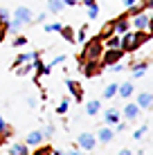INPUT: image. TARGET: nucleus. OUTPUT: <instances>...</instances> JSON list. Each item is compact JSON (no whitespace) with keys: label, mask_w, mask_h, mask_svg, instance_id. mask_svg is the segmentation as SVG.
I'll return each instance as SVG.
<instances>
[{"label":"nucleus","mask_w":153,"mask_h":155,"mask_svg":"<svg viewBox=\"0 0 153 155\" xmlns=\"http://www.w3.org/2000/svg\"><path fill=\"white\" fill-rule=\"evenodd\" d=\"M146 68H149V63H133V79H140V77H144V72H146Z\"/></svg>","instance_id":"19"},{"label":"nucleus","mask_w":153,"mask_h":155,"mask_svg":"<svg viewBox=\"0 0 153 155\" xmlns=\"http://www.w3.org/2000/svg\"><path fill=\"white\" fill-rule=\"evenodd\" d=\"M52 133H54V126H47V130L43 133V137H50V135H52Z\"/></svg>","instance_id":"37"},{"label":"nucleus","mask_w":153,"mask_h":155,"mask_svg":"<svg viewBox=\"0 0 153 155\" xmlns=\"http://www.w3.org/2000/svg\"><path fill=\"white\" fill-rule=\"evenodd\" d=\"M99 63H81V72H83V77H97V72H99Z\"/></svg>","instance_id":"10"},{"label":"nucleus","mask_w":153,"mask_h":155,"mask_svg":"<svg viewBox=\"0 0 153 155\" xmlns=\"http://www.w3.org/2000/svg\"><path fill=\"white\" fill-rule=\"evenodd\" d=\"M144 133H146V126H140L138 130L133 133V137H135V140H142V135H144Z\"/></svg>","instance_id":"33"},{"label":"nucleus","mask_w":153,"mask_h":155,"mask_svg":"<svg viewBox=\"0 0 153 155\" xmlns=\"http://www.w3.org/2000/svg\"><path fill=\"white\" fill-rule=\"evenodd\" d=\"M32 18H34V14H32V9H29V7H18V9L14 12V20L9 23V27L18 31L20 27H23V25H27Z\"/></svg>","instance_id":"3"},{"label":"nucleus","mask_w":153,"mask_h":155,"mask_svg":"<svg viewBox=\"0 0 153 155\" xmlns=\"http://www.w3.org/2000/svg\"><path fill=\"white\" fill-rule=\"evenodd\" d=\"M63 7H65V2H61V0H52V2H47V12H52V14L61 12Z\"/></svg>","instance_id":"22"},{"label":"nucleus","mask_w":153,"mask_h":155,"mask_svg":"<svg viewBox=\"0 0 153 155\" xmlns=\"http://www.w3.org/2000/svg\"><path fill=\"white\" fill-rule=\"evenodd\" d=\"M122 56H124L122 50H106L104 56H101V61H99V65L101 68H115V65H119V58Z\"/></svg>","instance_id":"4"},{"label":"nucleus","mask_w":153,"mask_h":155,"mask_svg":"<svg viewBox=\"0 0 153 155\" xmlns=\"http://www.w3.org/2000/svg\"><path fill=\"white\" fill-rule=\"evenodd\" d=\"M61 29H63L61 23H50V25H45V31H61Z\"/></svg>","instance_id":"28"},{"label":"nucleus","mask_w":153,"mask_h":155,"mask_svg":"<svg viewBox=\"0 0 153 155\" xmlns=\"http://www.w3.org/2000/svg\"><path fill=\"white\" fill-rule=\"evenodd\" d=\"M77 144H79V151H92V148L97 146V137H95L92 133H81Z\"/></svg>","instance_id":"6"},{"label":"nucleus","mask_w":153,"mask_h":155,"mask_svg":"<svg viewBox=\"0 0 153 155\" xmlns=\"http://www.w3.org/2000/svg\"><path fill=\"white\" fill-rule=\"evenodd\" d=\"M149 34L153 36V18H151V23H149Z\"/></svg>","instance_id":"39"},{"label":"nucleus","mask_w":153,"mask_h":155,"mask_svg":"<svg viewBox=\"0 0 153 155\" xmlns=\"http://www.w3.org/2000/svg\"><path fill=\"white\" fill-rule=\"evenodd\" d=\"M36 56H38L36 52H34V54H18V56H16V63H14V70H18V65H27L32 58H36Z\"/></svg>","instance_id":"14"},{"label":"nucleus","mask_w":153,"mask_h":155,"mask_svg":"<svg viewBox=\"0 0 153 155\" xmlns=\"http://www.w3.org/2000/svg\"><path fill=\"white\" fill-rule=\"evenodd\" d=\"M113 23H115V34H117V36L128 34V29H131V18H128V14H124V16H119V18H115Z\"/></svg>","instance_id":"7"},{"label":"nucleus","mask_w":153,"mask_h":155,"mask_svg":"<svg viewBox=\"0 0 153 155\" xmlns=\"http://www.w3.org/2000/svg\"><path fill=\"white\" fill-rule=\"evenodd\" d=\"M7 29H9V25L0 20V38H2V36H5V31H7Z\"/></svg>","instance_id":"35"},{"label":"nucleus","mask_w":153,"mask_h":155,"mask_svg":"<svg viewBox=\"0 0 153 155\" xmlns=\"http://www.w3.org/2000/svg\"><path fill=\"white\" fill-rule=\"evenodd\" d=\"M124 115H126V121H133V119H138V115H140V108H138V104H126V108H124Z\"/></svg>","instance_id":"11"},{"label":"nucleus","mask_w":153,"mask_h":155,"mask_svg":"<svg viewBox=\"0 0 153 155\" xmlns=\"http://www.w3.org/2000/svg\"><path fill=\"white\" fill-rule=\"evenodd\" d=\"M29 70H34V65H32V63H27V65H20V68H18V74H27Z\"/></svg>","instance_id":"34"},{"label":"nucleus","mask_w":153,"mask_h":155,"mask_svg":"<svg viewBox=\"0 0 153 155\" xmlns=\"http://www.w3.org/2000/svg\"><path fill=\"white\" fill-rule=\"evenodd\" d=\"M104 45H106V50H122V36H110V38L104 41Z\"/></svg>","instance_id":"12"},{"label":"nucleus","mask_w":153,"mask_h":155,"mask_svg":"<svg viewBox=\"0 0 153 155\" xmlns=\"http://www.w3.org/2000/svg\"><path fill=\"white\" fill-rule=\"evenodd\" d=\"M65 155H83V153H81V151H79V148H72V151H68Z\"/></svg>","instance_id":"38"},{"label":"nucleus","mask_w":153,"mask_h":155,"mask_svg":"<svg viewBox=\"0 0 153 155\" xmlns=\"http://www.w3.org/2000/svg\"><path fill=\"white\" fill-rule=\"evenodd\" d=\"M41 142H43V133L34 130V133H29V135H27V142H25V144H27V146H38Z\"/></svg>","instance_id":"13"},{"label":"nucleus","mask_w":153,"mask_h":155,"mask_svg":"<svg viewBox=\"0 0 153 155\" xmlns=\"http://www.w3.org/2000/svg\"><path fill=\"white\" fill-rule=\"evenodd\" d=\"M99 108H101V104L95 99V101H90V104L86 106V113H88V115H97V113H99Z\"/></svg>","instance_id":"24"},{"label":"nucleus","mask_w":153,"mask_h":155,"mask_svg":"<svg viewBox=\"0 0 153 155\" xmlns=\"http://www.w3.org/2000/svg\"><path fill=\"white\" fill-rule=\"evenodd\" d=\"M27 36H16L14 38V47H23V45H27Z\"/></svg>","instance_id":"26"},{"label":"nucleus","mask_w":153,"mask_h":155,"mask_svg":"<svg viewBox=\"0 0 153 155\" xmlns=\"http://www.w3.org/2000/svg\"><path fill=\"white\" fill-rule=\"evenodd\" d=\"M117 90H119V85H117V83H110V85H106V88H104V99L115 97V94H117Z\"/></svg>","instance_id":"21"},{"label":"nucleus","mask_w":153,"mask_h":155,"mask_svg":"<svg viewBox=\"0 0 153 155\" xmlns=\"http://www.w3.org/2000/svg\"><path fill=\"white\" fill-rule=\"evenodd\" d=\"M50 153H52V148L50 146H43V148H36L32 155H50Z\"/></svg>","instance_id":"30"},{"label":"nucleus","mask_w":153,"mask_h":155,"mask_svg":"<svg viewBox=\"0 0 153 155\" xmlns=\"http://www.w3.org/2000/svg\"><path fill=\"white\" fill-rule=\"evenodd\" d=\"M86 31H88V23H86V25H83V27H81V29H79V34H77V38H79V41H86Z\"/></svg>","instance_id":"31"},{"label":"nucleus","mask_w":153,"mask_h":155,"mask_svg":"<svg viewBox=\"0 0 153 155\" xmlns=\"http://www.w3.org/2000/svg\"><path fill=\"white\" fill-rule=\"evenodd\" d=\"M113 137H115V130H110V128H101V130L97 133V140L104 142V144H108Z\"/></svg>","instance_id":"16"},{"label":"nucleus","mask_w":153,"mask_h":155,"mask_svg":"<svg viewBox=\"0 0 153 155\" xmlns=\"http://www.w3.org/2000/svg\"><path fill=\"white\" fill-rule=\"evenodd\" d=\"M104 56V43L99 36H95V38L86 41V45H83V52H81V63H99Z\"/></svg>","instance_id":"1"},{"label":"nucleus","mask_w":153,"mask_h":155,"mask_svg":"<svg viewBox=\"0 0 153 155\" xmlns=\"http://www.w3.org/2000/svg\"><path fill=\"white\" fill-rule=\"evenodd\" d=\"M119 155H133V153H131V151H128V148H124V151H122V153H119Z\"/></svg>","instance_id":"40"},{"label":"nucleus","mask_w":153,"mask_h":155,"mask_svg":"<svg viewBox=\"0 0 153 155\" xmlns=\"http://www.w3.org/2000/svg\"><path fill=\"white\" fill-rule=\"evenodd\" d=\"M68 106H70V101L63 99L61 104H59V108H56V113H59V115H65V113H68Z\"/></svg>","instance_id":"27"},{"label":"nucleus","mask_w":153,"mask_h":155,"mask_svg":"<svg viewBox=\"0 0 153 155\" xmlns=\"http://www.w3.org/2000/svg\"><path fill=\"white\" fill-rule=\"evenodd\" d=\"M9 155H29V146L27 144H12Z\"/></svg>","instance_id":"15"},{"label":"nucleus","mask_w":153,"mask_h":155,"mask_svg":"<svg viewBox=\"0 0 153 155\" xmlns=\"http://www.w3.org/2000/svg\"><path fill=\"white\" fill-rule=\"evenodd\" d=\"M124 9H126V12H131V9H133V7H138V0H124Z\"/></svg>","instance_id":"29"},{"label":"nucleus","mask_w":153,"mask_h":155,"mask_svg":"<svg viewBox=\"0 0 153 155\" xmlns=\"http://www.w3.org/2000/svg\"><path fill=\"white\" fill-rule=\"evenodd\" d=\"M142 9H144V12H146V9H153V0H146V2H142Z\"/></svg>","instance_id":"36"},{"label":"nucleus","mask_w":153,"mask_h":155,"mask_svg":"<svg viewBox=\"0 0 153 155\" xmlns=\"http://www.w3.org/2000/svg\"><path fill=\"white\" fill-rule=\"evenodd\" d=\"M65 58H68V56H63V54H61V56H56V58H52V63H50V68H54V65H61V63H63V61H65Z\"/></svg>","instance_id":"32"},{"label":"nucleus","mask_w":153,"mask_h":155,"mask_svg":"<svg viewBox=\"0 0 153 155\" xmlns=\"http://www.w3.org/2000/svg\"><path fill=\"white\" fill-rule=\"evenodd\" d=\"M61 34H63V38H65L68 43H75V31H72V27H63Z\"/></svg>","instance_id":"25"},{"label":"nucleus","mask_w":153,"mask_h":155,"mask_svg":"<svg viewBox=\"0 0 153 155\" xmlns=\"http://www.w3.org/2000/svg\"><path fill=\"white\" fill-rule=\"evenodd\" d=\"M135 104H138L140 110H142V108H151V106H153V94H149V92H140Z\"/></svg>","instance_id":"9"},{"label":"nucleus","mask_w":153,"mask_h":155,"mask_svg":"<svg viewBox=\"0 0 153 155\" xmlns=\"http://www.w3.org/2000/svg\"><path fill=\"white\" fill-rule=\"evenodd\" d=\"M128 18H131V25L135 27V31H146V34H149V23H151V16L146 14V12L135 14V16H128Z\"/></svg>","instance_id":"5"},{"label":"nucleus","mask_w":153,"mask_h":155,"mask_svg":"<svg viewBox=\"0 0 153 155\" xmlns=\"http://www.w3.org/2000/svg\"><path fill=\"white\" fill-rule=\"evenodd\" d=\"M83 5L88 7V16H90V20H95V18H97V14H99V5L95 2V0H86Z\"/></svg>","instance_id":"20"},{"label":"nucleus","mask_w":153,"mask_h":155,"mask_svg":"<svg viewBox=\"0 0 153 155\" xmlns=\"http://www.w3.org/2000/svg\"><path fill=\"white\" fill-rule=\"evenodd\" d=\"M65 85H68V90H70V92L75 94V101H81V99H83V90H81V85H79L77 81L68 79V81H65Z\"/></svg>","instance_id":"8"},{"label":"nucleus","mask_w":153,"mask_h":155,"mask_svg":"<svg viewBox=\"0 0 153 155\" xmlns=\"http://www.w3.org/2000/svg\"><path fill=\"white\" fill-rule=\"evenodd\" d=\"M106 121H108V124H119V110H108V113H106Z\"/></svg>","instance_id":"23"},{"label":"nucleus","mask_w":153,"mask_h":155,"mask_svg":"<svg viewBox=\"0 0 153 155\" xmlns=\"http://www.w3.org/2000/svg\"><path fill=\"white\" fill-rule=\"evenodd\" d=\"M149 36L151 34H146V31H128V34H124L122 36V52L124 54L126 52H135Z\"/></svg>","instance_id":"2"},{"label":"nucleus","mask_w":153,"mask_h":155,"mask_svg":"<svg viewBox=\"0 0 153 155\" xmlns=\"http://www.w3.org/2000/svg\"><path fill=\"white\" fill-rule=\"evenodd\" d=\"M9 137H12V128L5 124V119L0 117V144H2L5 140H9Z\"/></svg>","instance_id":"18"},{"label":"nucleus","mask_w":153,"mask_h":155,"mask_svg":"<svg viewBox=\"0 0 153 155\" xmlns=\"http://www.w3.org/2000/svg\"><path fill=\"white\" fill-rule=\"evenodd\" d=\"M117 94H119V97H124V99H128L131 94H133V83H131V81L122 83V85H119V90H117Z\"/></svg>","instance_id":"17"}]
</instances>
